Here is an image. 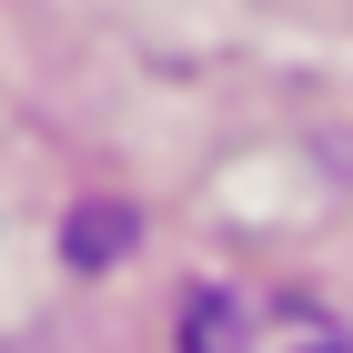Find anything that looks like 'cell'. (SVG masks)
Segmentation results:
<instances>
[{
    "mask_svg": "<svg viewBox=\"0 0 353 353\" xmlns=\"http://www.w3.org/2000/svg\"><path fill=\"white\" fill-rule=\"evenodd\" d=\"M182 353H353L333 313L293 293H232V283H202L182 303Z\"/></svg>",
    "mask_w": 353,
    "mask_h": 353,
    "instance_id": "1",
    "label": "cell"
}]
</instances>
